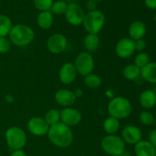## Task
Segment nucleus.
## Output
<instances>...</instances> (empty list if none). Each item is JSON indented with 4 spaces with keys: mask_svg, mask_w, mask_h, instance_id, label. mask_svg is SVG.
I'll list each match as a JSON object with an SVG mask.
<instances>
[{
    "mask_svg": "<svg viewBox=\"0 0 156 156\" xmlns=\"http://www.w3.org/2000/svg\"><path fill=\"white\" fill-rule=\"evenodd\" d=\"M146 34V24L140 21H136L130 24L129 28V37L134 41L143 39Z\"/></svg>",
    "mask_w": 156,
    "mask_h": 156,
    "instance_id": "f3484780",
    "label": "nucleus"
},
{
    "mask_svg": "<svg viewBox=\"0 0 156 156\" xmlns=\"http://www.w3.org/2000/svg\"><path fill=\"white\" fill-rule=\"evenodd\" d=\"M97 8V3L94 0H88L86 3V9H88L89 12H93V11L96 10Z\"/></svg>",
    "mask_w": 156,
    "mask_h": 156,
    "instance_id": "72a5a7b5",
    "label": "nucleus"
},
{
    "mask_svg": "<svg viewBox=\"0 0 156 156\" xmlns=\"http://www.w3.org/2000/svg\"><path fill=\"white\" fill-rule=\"evenodd\" d=\"M136 50L140 52H143L146 48V42L145 40L140 39L135 41Z\"/></svg>",
    "mask_w": 156,
    "mask_h": 156,
    "instance_id": "2f4dec72",
    "label": "nucleus"
},
{
    "mask_svg": "<svg viewBox=\"0 0 156 156\" xmlns=\"http://www.w3.org/2000/svg\"><path fill=\"white\" fill-rule=\"evenodd\" d=\"M35 7L42 12L50 10L53 0H34Z\"/></svg>",
    "mask_w": 156,
    "mask_h": 156,
    "instance_id": "c756f323",
    "label": "nucleus"
},
{
    "mask_svg": "<svg viewBox=\"0 0 156 156\" xmlns=\"http://www.w3.org/2000/svg\"><path fill=\"white\" fill-rule=\"evenodd\" d=\"M67 9L66 3L64 1H56L53 3L52 7L50 9L51 12L56 15H62L65 14Z\"/></svg>",
    "mask_w": 156,
    "mask_h": 156,
    "instance_id": "cd10ccee",
    "label": "nucleus"
},
{
    "mask_svg": "<svg viewBox=\"0 0 156 156\" xmlns=\"http://www.w3.org/2000/svg\"><path fill=\"white\" fill-rule=\"evenodd\" d=\"M141 69L137 67L135 64H129L123 69V74L126 79L133 81L138 79L140 76Z\"/></svg>",
    "mask_w": 156,
    "mask_h": 156,
    "instance_id": "5701e85b",
    "label": "nucleus"
},
{
    "mask_svg": "<svg viewBox=\"0 0 156 156\" xmlns=\"http://www.w3.org/2000/svg\"><path fill=\"white\" fill-rule=\"evenodd\" d=\"M103 127L108 135H114L120 128V122L114 117H109L104 122Z\"/></svg>",
    "mask_w": 156,
    "mask_h": 156,
    "instance_id": "4be33fe9",
    "label": "nucleus"
},
{
    "mask_svg": "<svg viewBox=\"0 0 156 156\" xmlns=\"http://www.w3.org/2000/svg\"><path fill=\"white\" fill-rule=\"evenodd\" d=\"M77 73L74 64L71 63V62L66 63L61 67L60 70H59V80L65 85L71 84L76 79Z\"/></svg>",
    "mask_w": 156,
    "mask_h": 156,
    "instance_id": "4468645a",
    "label": "nucleus"
},
{
    "mask_svg": "<svg viewBox=\"0 0 156 156\" xmlns=\"http://www.w3.org/2000/svg\"><path fill=\"white\" fill-rule=\"evenodd\" d=\"M155 94H156V93H155Z\"/></svg>",
    "mask_w": 156,
    "mask_h": 156,
    "instance_id": "a19ab883",
    "label": "nucleus"
},
{
    "mask_svg": "<svg viewBox=\"0 0 156 156\" xmlns=\"http://www.w3.org/2000/svg\"><path fill=\"white\" fill-rule=\"evenodd\" d=\"M10 156H27L25 152L21 149H18V150H13V152L11 153Z\"/></svg>",
    "mask_w": 156,
    "mask_h": 156,
    "instance_id": "c9c22d12",
    "label": "nucleus"
},
{
    "mask_svg": "<svg viewBox=\"0 0 156 156\" xmlns=\"http://www.w3.org/2000/svg\"><path fill=\"white\" fill-rule=\"evenodd\" d=\"M154 124H155V126H156V115L155 116V123H154Z\"/></svg>",
    "mask_w": 156,
    "mask_h": 156,
    "instance_id": "4c0bfd02",
    "label": "nucleus"
},
{
    "mask_svg": "<svg viewBox=\"0 0 156 156\" xmlns=\"http://www.w3.org/2000/svg\"><path fill=\"white\" fill-rule=\"evenodd\" d=\"M149 142L156 149V129H152L149 133Z\"/></svg>",
    "mask_w": 156,
    "mask_h": 156,
    "instance_id": "473e14b6",
    "label": "nucleus"
},
{
    "mask_svg": "<svg viewBox=\"0 0 156 156\" xmlns=\"http://www.w3.org/2000/svg\"><path fill=\"white\" fill-rule=\"evenodd\" d=\"M60 120L66 126H76L82 120V114L75 108H67L60 111Z\"/></svg>",
    "mask_w": 156,
    "mask_h": 156,
    "instance_id": "f8f14e48",
    "label": "nucleus"
},
{
    "mask_svg": "<svg viewBox=\"0 0 156 156\" xmlns=\"http://www.w3.org/2000/svg\"><path fill=\"white\" fill-rule=\"evenodd\" d=\"M56 102L61 106L69 107L73 105L76 100L74 92L68 89H60L55 94Z\"/></svg>",
    "mask_w": 156,
    "mask_h": 156,
    "instance_id": "2eb2a0df",
    "label": "nucleus"
},
{
    "mask_svg": "<svg viewBox=\"0 0 156 156\" xmlns=\"http://www.w3.org/2000/svg\"><path fill=\"white\" fill-rule=\"evenodd\" d=\"M141 106L145 109H152L156 105V94L152 90H145L140 96Z\"/></svg>",
    "mask_w": 156,
    "mask_h": 156,
    "instance_id": "a211bd4d",
    "label": "nucleus"
},
{
    "mask_svg": "<svg viewBox=\"0 0 156 156\" xmlns=\"http://www.w3.org/2000/svg\"><path fill=\"white\" fill-rule=\"evenodd\" d=\"M135 51V41L131 38H123L118 41L116 46V53L117 56L123 59L130 57Z\"/></svg>",
    "mask_w": 156,
    "mask_h": 156,
    "instance_id": "9d476101",
    "label": "nucleus"
},
{
    "mask_svg": "<svg viewBox=\"0 0 156 156\" xmlns=\"http://www.w3.org/2000/svg\"><path fill=\"white\" fill-rule=\"evenodd\" d=\"M67 39L62 34H55L49 38L47 48L54 54H59L66 50L67 47Z\"/></svg>",
    "mask_w": 156,
    "mask_h": 156,
    "instance_id": "1a4fd4ad",
    "label": "nucleus"
},
{
    "mask_svg": "<svg viewBox=\"0 0 156 156\" xmlns=\"http://www.w3.org/2000/svg\"><path fill=\"white\" fill-rule=\"evenodd\" d=\"M53 23V15L49 11L41 12L38 15L37 17V24L41 28L44 30L49 29L52 26Z\"/></svg>",
    "mask_w": 156,
    "mask_h": 156,
    "instance_id": "aec40b11",
    "label": "nucleus"
},
{
    "mask_svg": "<svg viewBox=\"0 0 156 156\" xmlns=\"http://www.w3.org/2000/svg\"><path fill=\"white\" fill-rule=\"evenodd\" d=\"M84 46L89 52H94L99 48L100 39L97 34H88L84 39Z\"/></svg>",
    "mask_w": 156,
    "mask_h": 156,
    "instance_id": "412c9836",
    "label": "nucleus"
},
{
    "mask_svg": "<svg viewBox=\"0 0 156 156\" xmlns=\"http://www.w3.org/2000/svg\"><path fill=\"white\" fill-rule=\"evenodd\" d=\"M155 156H156V155H155Z\"/></svg>",
    "mask_w": 156,
    "mask_h": 156,
    "instance_id": "79ce46f5",
    "label": "nucleus"
},
{
    "mask_svg": "<svg viewBox=\"0 0 156 156\" xmlns=\"http://www.w3.org/2000/svg\"><path fill=\"white\" fill-rule=\"evenodd\" d=\"M45 121L47 122L49 126H53V125L58 123L60 120V112L56 109H51L45 115Z\"/></svg>",
    "mask_w": 156,
    "mask_h": 156,
    "instance_id": "a878e982",
    "label": "nucleus"
},
{
    "mask_svg": "<svg viewBox=\"0 0 156 156\" xmlns=\"http://www.w3.org/2000/svg\"><path fill=\"white\" fill-rule=\"evenodd\" d=\"M108 111L111 117L117 119H124L129 117L132 111V105L129 101L123 97H116L110 101Z\"/></svg>",
    "mask_w": 156,
    "mask_h": 156,
    "instance_id": "7ed1b4c3",
    "label": "nucleus"
},
{
    "mask_svg": "<svg viewBox=\"0 0 156 156\" xmlns=\"http://www.w3.org/2000/svg\"><path fill=\"white\" fill-rule=\"evenodd\" d=\"M140 76L146 82L156 84V62H149L147 65L143 67Z\"/></svg>",
    "mask_w": 156,
    "mask_h": 156,
    "instance_id": "6ab92c4d",
    "label": "nucleus"
},
{
    "mask_svg": "<svg viewBox=\"0 0 156 156\" xmlns=\"http://www.w3.org/2000/svg\"><path fill=\"white\" fill-rule=\"evenodd\" d=\"M12 28V22L10 18L6 15H0V37H5Z\"/></svg>",
    "mask_w": 156,
    "mask_h": 156,
    "instance_id": "b1692460",
    "label": "nucleus"
},
{
    "mask_svg": "<svg viewBox=\"0 0 156 156\" xmlns=\"http://www.w3.org/2000/svg\"><path fill=\"white\" fill-rule=\"evenodd\" d=\"M65 14L67 21L72 25L75 26L82 24L85 15L82 7L76 3H70L68 5Z\"/></svg>",
    "mask_w": 156,
    "mask_h": 156,
    "instance_id": "6e6552de",
    "label": "nucleus"
},
{
    "mask_svg": "<svg viewBox=\"0 0 156 156\" xmlns=\"http://www.w3.org/2000/svg\"><path fill=\"white\" fill-rule=\"evenodd\" d=\"M84 82L87 87L90 88H97L101 84V79L98 75L94 73H90L85 76Z\"/></svg>",
    "mask_w": 156,
    "mask_h": 156,
    "instance_id": "393cba45",
    "label": "nucleus"
},
{
    "mask_svg": "<svg viewBox=\"0 0 156 156\" xmlns=\"http://www.w3.org/2000/svg\"><path fill=\"white\" fill-rule=\"evenodd\" d=\"M154 20H155V21L156 22V15L154 16Z\"/></svg>",
    "mask_w": 156,
    "mask_h": 156,
    "instance_id": "58836bf2",
    "label": "nucleus"
},
{
    "mask_svg": "<svg viewBox=\"0 0 156 156\" xmlns=\"http://www.w3.org/2000/svg\"><path fill=\"white\" fill-rule=\"evenodd\" d=\"M27 129L33 135L36 136H42L48 133L50 126L44 119L41 117H33L28 121Z\"/></svg>",
    "mask_w": 156,
    "mask_h": 156,
    "instance_id": "9b49d317",
    "label": "nucleus"
},
{
    "mask_svg": "<svg viewBox=\"0 0 156 156\" xmlns=\"http://www.w3.org/2000/svg\"><path fill=\"white\" fill-rule=\"evenodd\" d=\"M5 140L11 149L18 150L24 147L27 143V136L22 129L18 126H12L6 131Z\"/></svg>",
    "mask_w": 156,
    "mask_h": 156,
    "instance_id": "423d86ee",
    "label": "nucleus"
},
{
    "mask_svg": "<svg viewBox=\"0 0 156 156\" xmlns=\"http://www.w3.org/2000/svg\"><path fill=\"white\" fill-rule=\"evenodd\" d=\"M10 50V42L5 37H0V53H5Z\"/></svg>",
    "mask_w": 156,
    "mask_h": 156,
    "instance_id": "7c9ffc66",
    "label": "nucleus"
},
{
    "mask_svg": "<svg viewBox=\"0 0 156 156\" xmlns=\"http://www.w3.org/2000/svg\"><path fill=\"white\" fill-rule=\"evenodd\" d=\"M136 156H155L156 149L146 140H140L134 146Z\"/></svg>",
    "mask_w": 156,
    "mask_h": 156,
    "instance_id": "dca6fc26",
    "label": "nucleus"
},
{
    "mask_svg": "<svg viewBox=\"0 0 156 156\" xmlns=\"http://www.w3.org/2000/svg\"><path fill=\"white\" fill-rule=\"evenodd\" d=\"M102 149L111 156H121L125 152V143L120 137L108 135L101 141Z\"/></svg>",
    "mask_w": 156,
    "mask_h": 156,
    "instance_id": "39448f33",
    "label": "nucleus"
},
{
    "mask_svg": "<svg viewBox=\"0 0 156 156\" xmlns=\"http://www.w3.org/2000/svg\"><path fill=\"white\" fill-rule=\"evenodd\" d=\"M73 92H74L75 95H76V98L80 97V96L82 94V91L81 89H76V91H73Z\"/></svg>",
    "mask_w": 156,
    "mask_h": 156,
    "instance_id": "e433bc0d",
    "label": "nucleus"
},
{
    "mask_svg": "<svg viewBox=\"0 0 156 156\" xmlns=\"http://www.w3.org/2000/svg\"><path fill=\"white\" fill-rule=\"evenodd\" d=\"M94 1H95V2H99V1H102V0H94Z\"/></svg>",
    "mask_w": 156,
    "mask_h": 156,
    "instance_id": "ea45409f",
    "label": "nucleus"
},
{
    "mask_svg": "<svg viewBox=\"0 0 156 156\" xmlns=\"http://www.w3.org/2000/svg\"><path fill=\"white\" fill-rule=\"evenodd\" d=\"M145 4L149 9H156V0H145Z\"/></svg>",
    "mask_w": 156,
    "mask_h": 156,
    "instance_id": "f704fd0d",
    "label": "nucleus"
},
{
    "mask_svg": "<svg viewBox=\"0 0 156 156\" xmlns=\"http://www.w3.org/2000/svg\"><path fill=\"white\" fill-rule=\"evenodd\" d=\"M122 137L124 143L130 145H136L142 140L143 134L140 129L133 125H128L122 131Z\"/></svg>",
    "mask_w": 156,
    "mask_h": 156,
    "instance_id": "ddd939ff",
    "label": "nucleus"
},
{
    "mask_svg": "<svg viewBox=\"0 0 156 156\" xmlns=\"http://www.w3.org/2000/svg\"><path fill=\"white\" fill-rule=\"evenodd\" d=\"M11 41L18 47L30 44L34 39V32L29 26L18 24L13 26L9 33Z\"/></svg>",
    "mask_w": 156,
    "mask_h": 156,
    "instance_id": "f03ea898",
    "label": "nucleus"
},
{
    "mask_svg": "<svg viewBox=\"0 0 156 156\" xmlns=\"http://www.w3.org/2000/svg\"><path fill=\"white\" fill-rule=\"evenodd\" d=\"M139 120L142 124L145 126H151L155 123V116L149 111H143L140 114Z\"/></svg>",
    "mask_w": 156,
    "mask_h": 156,
    "instance_id": "bb28decb",
    "label": "nucleus"
},
{
    "mask_svg": "<svg viewBox=\"0 0 156 156\" xmlns=\"http://www.w3.org/2000/svg\"><path fill=\"white\" fill-rule=\"evenodd\" d=\"M134 62H135V65L141 69L143 67H144L149 62V55L144 52H141L136 55Z\"/></svg>",
    "mask_w": 156,
    "mask_h": 156,
    "instance_id": "c85d7f7f",
    "label": "nucleus"
},
{
    "mask_svg": "<svg viewBox=\"0 0 156 156\" xmlns=\"http://www.w3.org/2000/svg\"><path fill=\"white\" fill-rule=\"evenodd\" d=\"M74 65L77 73L81 76H85L91 73L94 69V58L88 52H82L78 55Z\"/></svg>",
    "mask_w": 156,
    "mask_h": 156,
    "instance_id": "0eeeda50",
    "label": "nucleus"
},
{
    "mask_svg": "<svg viewBox=\"0 0 156 156\" xmlns=\"http://www.w3.org/2000/svg\"><path fill=\"white\" fill-rule=\"evenodd\" d=\"M105 21V15L100 11L95 10L85 15L82 24L88 34H98L103 27Z\"/></svg>",
    "mask_w": 156,
    "mask_h": 156,
    "instance_id": "20e7f679",
    "label": "nucleus"
},
{
    "mask_svg": "<svg viewBox=\"0 0 156 156\" xmlns=\"http://www.w3.org/2000/svg\"><path fill=\"white\" fill-rule=\"evenodd\" d=\"M47 134L50 141L57 147H69L73 142V133L71 129L62 122L50 126Z\"/></svg>",
    "mask_w": 156,
    "mask_h": 156,
    "instance_id": "f257e3e1",
    "label": "nucleus"
}]
</instances>
